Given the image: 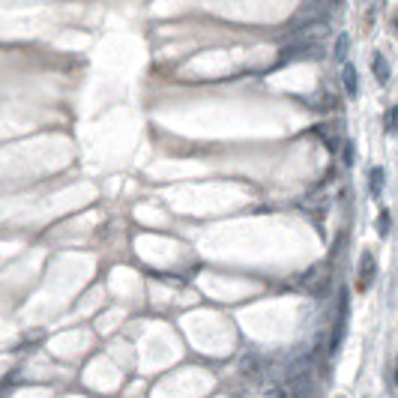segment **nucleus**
<instances>
[{
  "mask_svg": "<svg viewBox=\"0 0 398 398\" xmlns=\"http://www.w3.org/2000/svg\"><path fill=\"white\" fill-rule=\"evenodd\" d=\"M321 57V45L312 39V36H303L300 42L287 45V48L278 54V66H285V63H294V60H318Z\"/></svg>",
  "mask_w": 398,
  "mask_h": 398,
  "instance_id": "f257e3e1",
  "label": "nucleus"
},
{
  "mask_svg": "<svg viewBox=\"0 0 398 398\" xmlns=\"http://www.w3.org/2000/svg\"><path fill=\"white\" fill-rule=\"evenodd\" d=\"M348 314H350V300H348V291L339 294V309H336V330H332V341H330V354H339L341 350V341H345V332H348Z\"/></svg>",
  "mask_w": 398,
  "mask_h": 398,
  "instance_id": "f03ea898",
  "label": "nucleus"
},
{
  "mask_svg": "<svg viewBox=\"0 0 398 398\" xmlns=\"http://www.w3.org/2000/svg\"><path fill=\"white\" fill-rule=\"evenodd\" d=\"M377 276V260H375V252H363L359 255V273H357V291H368Z\"/></svg>",
  "mask_w": 398,
  "mask_h": 398,
  "instance_id": "7ed1b4c3",
  "label": "nucleus"
},
{
  "mask_svg": "<svg viewBox=\"0 0 398 398\" xmlns=\"http://www.w3.org/2000/svg\"><path fill=\"white\" fill-rule=\"evenodd\" d=\"M314 135L327 144V150L341 147V123H321V126H314Z\"/></svg>",
  "mask_w": 398,
  "mask_h": 398,
  "instance_id": "20e7f679",
  "label": "nucleus"
},
{
  "mask_svg": "<svg viewBox=\"0 0 398 398\" xmlns=\"http://www.w3.org/2000/svg\"><path fill=\"white\" fill-rule=\"evenodd\" d=\"M372 72H375V78H377V84H386L392 75V69H390V60H386V54L381 51H375V57H372Z\"/></svg>",
  "mask_w": 398,
  "mask_h": 398,
  "instance_id": "39448f33",
  "label": "nucleus"
},
{
  "mask_svg": "<svg viewBox=\"0 0 398 398\" xmlns=\"http://www.w3.org/2000/svg\"><path fill=\"white\" fill-rule=\"evenodd\" d=\"M341 84H345V93L354 99L357 93H359V81H357V69L350 66V63H345L341 66Z\"/></svg>",
  "mask_w": 398,
  "mask_h": 398,
  "instance_id": "423d86ee",
  "label": "nucleus"
},
{
  "mask_svg": "<svg viewBox=\"0 0 398 398\" xmlns=\"http://www.w3.org/2000/svg\"><path fill=\"white\" fill-rule=\"evenodd\" d=\"M383 183H386V171L383 168H372V171H368V192H372L375 198L383 195Z\"/></svg>",
  "mask_w": 398,
  "mask_h": 398,
  "instance_id": "0eeeda50",
  "label": "nucleus"
},
{
  "mask_svg": "<svg viewBox=\"0 0 398 398\" xmlns=\"http://www.w3.org/2000/svg\"><path fill=\"white\" fill-rule=\"evenodd\" d=\"M348 51H350V36L341 33L339 39H336V48H332V57H336L339 63H345L348 60Z\"/></svg>",
  "mask_w": 398,
  "mask_h": 398,
  "instance_id": "6e6552de",
  "label": "nucleus"
},
{
  "mask_svg": "<svg viewBox=\"0 0 398 398\" xmlns=\"http://www.w3.org/2000/svg\"><path fill=\"white\" fill-rule=\"evenodd\" d=\"M383 126H386V132H390V135L398 132V105H390V108H386V114H383Z\"/></svg>",
  "mask_w": 398,
  "mask_h": 398,
  "instance_id": "1a4fd4ad",
  "label": "nucleus"
},
{
  "mask_svg": "<svg viewBox=\"0 0 398 398\" xmlns=\"http://www.w3.org/2000/svg\"><path fill=\"white\" fill-rule=\"evenodd\" d=\"M377 234H381V237L390 234V210H381V216H377Z\"/></svg>",
  "mask_w": 398,
  "mask_h": 398,
  "instance_id": "9d476101",
  "label": "nucleus"
},
{
  "mask_svg": "<svg viewBox=\"0 0 398 398\" xmlns=\"http://www.w3.org/2000/svg\"><path fill=\"white\" fill-rule=\"evenodd\" d=\"M341 150H345V153H341V159H345V165H354V162H357V147H354V144H345V147H341Z\"/></svg>",
  "mask_w": 398,
  "mask_h": 398,
  "instance_id": "9b49d317",
  "label": "nucleus"
},
{
  "mask_svg": "<svg viewBox=\"0 0 398 398\" xmlns=\"http://www.w3.org/2000/svg\"><path fill=\"white\" fill-rule=\"evenodd\" d=\"M267 398H291V395H287L285 386H273V390L267 392Z\"/></svg>",
  "mask_w": 398,
  "mask_h": 398,
  "instance_id": "f8f14e48",
  "label": "nucleus"
},
{
  "mask_svg": "<svg viewBox=\"0 0 398 398\" xmlns=\"http://www.w3.org/2000/svg\"><path fill=\"white\" fill-rule=\"evenodd\" d=\"M392 381H395V386H398V354H395V363H392Z\"/></svg>",
  "mask_w": 398,
  "mask_h": 398,
  "instance_id": "ddd939ff",
  "label": "nucleus"
},
{
  "mask_svg": "<svg viewBox=\"0 0 398 398\" xmlns=\"http://www.w3.org/2000/svg\"><path fill=\"white\" fill-rule=\"evenodd\" d=\"M395 33H398V15H395Z\"/></svg>",
  "mask_w": 398,
  "mask_h": 398,
  "instance_id": "4468645a",
  "label": "nucleus"
},
{
  "mask_svg": "<svg viewBox=\"0 0 398 398\" xmlns=\"http://www.w3.org/2000/svg\"><path fill=\"white\" fill-rule=\"evenodd\" d=\"M336 398H345V395H336Z\"/></svg>",
  "mask_w": 398,
  "mask_h": 398,
  "instance_id": "2eb2a0df",
  "label": "nucleus"
}]
</instances>
